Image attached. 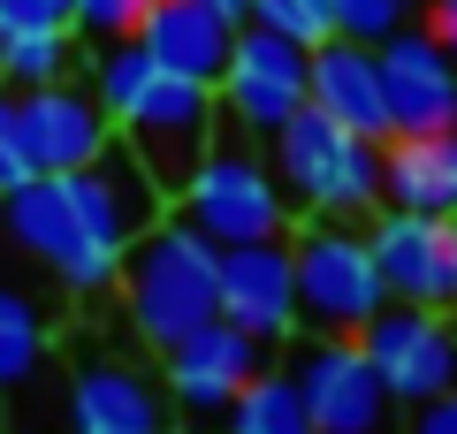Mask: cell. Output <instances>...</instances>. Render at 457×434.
Here are the masks:
<instances>
[{
  "label": "cell",
  "mask_w": 457,
  "mask_h": 434,
  "mask_svg": "<svg viewBox=\"0 0 457 434\" xmlns=\"http://www.w3.org/2000/svg\"><path fill=\"white\" fill-rule=\"evenodd\" d=\"M8 31H69V0H0V38Z\"/></svg>",
  "instance_id": "cell-27"
},
{
  "label": "cell",
  "mask_w": 457,
  "mask_h": 434,
  "mask_svg": "<svg viewBox=\"0 0 457 434\" xmlns=\"http://www.w3.org/2000/svg\"><path fill=\"white\" fill-rule=\"evenodd\" d=\"M404 23H411V0H328V31L359 38V46H381Z\"/></svg>",
  "instance_id": "cell-23"
},
{
  "label": "cell",
  "mask_w": 457,
  "mask_h": 434,
  "mask_svg": "<svg viewBox=\"0 0 457 434\" xmlns=\"http://www.w3.org/2000/svg\"><path fill=\"white\" fill-rule=\"evenodd\" d=\"M16 434H46V427H16Z\"/></svg>",
  "instance_id": "cell-31"
},
{
  "label": "cell",
  "mask_w": 457,
  "mask_h": 434,
  "mask_svg": "<svg viewBox=\"0 0 457 434\" xmlns=\"http://www.w3.org/2000/svg\"><path fill=\"white\" fill-rule=\"evenodd\" d=\"M16 122H23V145H31L38 176H69V168L99 161L114 145V114L92 99V84H69V77L16 92Z\"/></svg>",
  "instance_id": "cell-12"
},
{
  "label": "cell",
  "mask_w": 457,
  "mask_h": 434,
  "mask_svg": "<svg viewBox=\"0 0 457 434\" xmlns=\"http://www.w3.org/2000/svg\"><path fill=\"white\" fill-rule=\"evenodd\" d=\"M359 351L374 358L381 388H389L396 404H427V396H442V388H457V321L450 313H427V305L389 297V305L359 328Z\"/></svg>",
  "instance_id": "cell-8"
},
{
  "label": "cell",
  "mask_w": 457,
  "mask_h": 434,
  "mask_svg": "<svg viewBox=\"0 0 457 434\" xmlns=\"http://www.w3.org/2000/svg\"><path fill=\"white\" fill-rule=\"evenodd\" d=\"M38 366H46V313L0 282V396H23Z\"/></svg>",
  "instance_id": "cell-21"
},
{
  "label": "cell",
  "mask_w": 457,
  "mask_h": 434,
  "mask_svg": "<svg viewBox=\"0 0 457 434\" xmlns=\"http://www.w3.org/2000/svg\"><path fill=\"white\" fill-rule=\"evenodd\" d=\"M275 168H282V198H297L320 221H359L366 206H381V145L343 129L336 114L297 107L275 129Z\"/></svg>",
  "instance_id": "cell-2"
},
{
  "label": "cell",
  "mask_w": 457,
  "mask_h": 434,
  "mask_svg": "<svg viewBox=\"0 0 457 434\" xmlns=\"http://www.w3.org/2000/svg\"><path fill=\"white\" fill-rule=\"evenodd\" d=\"M69 198H77V213L92 221V237H99V244H114V252H130V237H145V229L168 213L161 183L137 168V153H130L122 138H114L99 161L69 168Z\"/></svg>",
  "instance_id": "cell-16"
},
{
  "label": "cell",
  "mask_w": 457,
  "mask_h": 434,
  "mask_svg": "<svg viewBox=\"0 0 457 434\" xmlns=\"http://www.w3.org/2000/svg\"><path fill=\"white\" fill-rule=\"evenodd\" d=\"M290 267H297V336H359L389 305L374 244L351 221H320L312 213L290 244Z\"/></svg>",
  "instance_id": "cell-4"
},
{
  "label": "cell",
  "mask_w": 457,
  "mask_h": 434,
  "mask_svg": "<svg viewBox=\"0 0 457 434\" xmlns=\"http://www.w3.org/2000/svg\"><path fill=\"white\" fill-rule=\"evenodd\" d=\"M31 168V145H23V122H16V92H0V191H16Z\"/></svg>",
  "instance_id": "cell-26"
},
{
  "label": "cell",
  "mask_w": 457,
  "mask_h": 434,
  "mask_svg": "<svg viewBox=\"0 0 457 434\" xmlns=\"http://www.w3.org/2000/svg\"><path fill=\"white\" fill-rule=\"evenodd\" d=\"M221 419H228V434H312V412H305V396H297V381L282 366H260Z\"/></svg>",
  "instance_id": "cell-20"
},
{
  "label": "cell",
  "mask_w": 457,
  "mask_h": 434,
  "mask_svg": "<svg viewBox=\"0 0 457 434\" xmlns=\"http://www.w3.org/2000/svg\"><path fill=\"white\" fill-rule=\"evenodd\" d=\"M114 138L137 153V168H145L153 183H161V198L176 206V191L191 183V168L213 153V138H221V107H213V84L198 77H176V69L153 62V77L137 84L122 107H114Z\"/></svg>",
  "instance_id": "cell-3"
},
{
  "label": "cell",
  "mask_w": 457,
  "mask_h": 434,
  "mask_svg": "<svg viewBox=\"0 0 457 434\" xmlns=\"http://www.w3.org/2000/svg\"><path fill=\"white\" fill-rule=\"evenodd\" d=\"M69 427L77 434H161L168 396L153 388V373L122 366V358H84L69 373Z\"/></svg>",
  "instance_id": "cell-18"
},
{
  "label": "cell",
  "mask_w": 457,
  "mask_h": 434,
  "mask_svg": "<svg viewBox=\"0 0 457 434\" xmlns=\"http://www.w3.org/2000/svg\"><path fill=\"white\" fill-rule=\"evenodd\" d=\"M411 8H427V0H411Z\"/></svg>",
  "instance_id": "cell-32"
},
{
  "label": "cell",
  "mask_w": 457,
  "mask_h": 434,
  "mask_svg": "<svg viewBox=\"0 0 457 434\" xmlns=\"http://www.w3.org/2000/svg\"><path fill=\"white\" fill-rule=\"evenodd\" d=\"M213 259L221 252H213L183 213L176 221L161 213L145 237H130L114 289H122V313H130V328L153 351H168V343L191 336L198 321H213Z\"/></svg>",
  "instance_id": "cell-1"
},
{
  "label": "cell",
  "mask_w": 457,
  "mask_h": 434,
  "mask_svg": "<svg viewBox=\"0 0 457 434\" xmlns=\"http://www.w3.org/2000/svg\"><path fill=\"white\" fill-rule=\"evenodd\" d=\"M305 107L336 114L343 129L359 138H389V92H381V54L359 46V38L328 31L320 46H305Z\"/></svg>",
  "instance_id": "cell-17"
},
{
  "label": "cell",
  "mask_w": 457,
  "mask_h": 434,
  "mask_svg": "<svg viewBox=\"0 0 457 434\" xmlns=\"http://www.w3.org/2000/svg\"><path fill=\"white\" fill-rule=\"evenodd\" d=\"M153 0H69V31H84V38H130L137 31V16H145Z\"/></svg>",
  "instance_id": "cell-25"
},
{
  "label": "cell",
  "mask_w": 457,
  "mask_h": 434,
  "mask_svg": "<svg viewBox=\"0 0 457 434\" xmlns=\"http://www.w3.org/2000/svg\"><path fill=\"white\" fill-rule=\"evenodd\" d=\"M237 31H245V0H153L130 38L161 69L213 84L221 62H228V46H237Z\"/></svg>",
  "instance_id": "cell-15"
},
{
  "label": "cell",
  "mask_w": 457,
  "mask_h": 434,
  "mask_svg": "<svg viewBox=\"0 0 457 434\" xmlns=\"http://www.w3.org/2000/svg\"><path fill=\"white\" fill-rule=\"evenodd\" d=\"M213 313L228 328H245L260 343H290L297 336V267L290 244L260 237V244H221L213 259Z\"/></svg>",
  "instance_id": "cell-11"
},
{
  "label": "cell",
  "mask_w": 457,
  "mask_h": 434,
  "mask_svg": "<svg viewBox=\"0 0 457 434\" xmlns=\"http://www.w3.org/2000/svg\"><path fill=\"white\" fill-rule=\"evenodd\" d=\"M213 107L245 138H275L305 107V46L267 31V23H245L237 46H228V62H221V77H213Z\"/></svg>",
  "instance_id": "cell-7"
},
{
  "label": "cell",
  "mask_w": 457,
  "mask_h": 434,
  "mask_svg": "<svg viewBox=\"0 0 457 434\" xmlns=\"http://www.w3.org/2000/svg\"><path fill=\"white\" fill-rule=\"evenodd\" d=\"M183 221L221 252V244H260V237H282L290 229V206H282V183L267 176V161L252 153H228L213 138V153L191 168V183L176 191Z\"/></svg>",
  "instance_id": "cell-6"
},
{
  "label": "cell",
  "mask_w": 457,
  "mask_h": 434,
  "mask_svg": "<svg viewBox=\"0 0 457 434\" xmlns=\"http://www.w3.org/2000/svg\"><path fill=\"white\" fill-rule=\"evenodd\" d=\"M450 129H457V122H450Z\"/></svg>",
  "instance_id": "cell-33"
},
{
  "label": "cell",
  "mask_w": 457,
  "mask_h": 434,
  "mask_svg": "<svg viewBox=\"0 0 457 434\" xmlns=\"http://www.w3.org/2000/svg\"><path fill=\"white\" fill-rule=\"evenodd\" d=\"M245 23L297 38V46H320L328 38V0H245Z\"/></svg>",
  "instance_id": "cell-24"
},
{
  "label": "cell",
  "mask_w": 457,
  "mask_h": 434,
  "mask_svg": "<svg viewBox=\"0 0 457 434\" xmlns=\"http://www.w3.org/2000/svg\"><path fill=\"white\" fill-rule=\"evenodd\" d=\"M252 373H260V336H245V328H228L221 313H213V321H198L191 336L168 343L161 381H168V396H176L191 419H221Z\"/></svg>",
  "instance_id": "cell-13"
},
{
  "label": "cell",
  "mask_w": 457,
  "mask_h": 434,
  "mask_svg": "<svg viewBox=\"0 0 457 434\" xmlns=\"http://www.w3.org/2000/svg\"><path fill=\"white\" fill-rule=\"evenodd\" d=\"M69 77V31H8L0 38V84L31 92V84Z\"/></svg>",
  "instance_id": "cell-22"
},
{
  "label": "cell",
  "mask_w": 457,
  "mask_h": 434,
  "mask_svg": "<svg viewBox=\"0 0 457 434\" xmlns=\"http://www.w3.org/2000/svg\"><path fill=\"white\" fill-rule=\"evenodd\" d=\"M404 434H457V388H442V396L411 404V427Z\"/></svg>",
  "instance_id": "cell-28"
},
{
  "label": "cell",
  "mask_w": 457,
  "mask_h": 434,
  "mask_svg": "<svg viewBox=\"0 0 457 434\" xmlns=\"http://www.w3.org/2000/svg\"><path fill=\"white\" fill-rule=\"evenodd\" d=\"M161 434H206V427H161Z\"/></svg>",
  "instance_id": "cell-30"
},
{
  "label": "cell",
  "mask_w": 457,
  "mask_h": 434,
  "mask_svg": "<svg viewBox=\"0 0 457 434\" xmlns=\"http://www.w3.org/2000/svg\"><path fill=\"white\" fill-rule=\"evenodd\" d=\"M374 267L381 289L427 313H457V213H411V206H381L374 229Z\"/></svg>",
  "instance_id": "cell-9"
},
{
  "label": "cell",
  "mask_w": 457,
  "mask_h": 434,
  "mask_svg": "<svg viewBox=\"0 0 457 434\" xmlns=\"http://www.w3.org/2000/svg\"><path fill=\"white\" fill-rule=\"evenodd\" d=\"M381 206L457 213V129H396V138H381Z\"/></svg>",
  "instance_id": "cell-19"
},
{
  "label": "cell",
  "mask_w": 457,
  "mask_h": 434,
  "mask_svg": "<svg viewBox=\"0 0 457 434\" xmlns=\"http://www.w3.org/2000/svg\"><path fill=\"white\" fill-rule=\"evenodd\" d=\"M297 396L312 412V434H389L396 396L381 388L374 358L359 351V336H312L290 366Z\"/></svg>",
  "instance_id": "cell-10"
},
{
  "label": "cell",
  "mask_w": 457,
  "mask_h": 434,
  "mask_svg": "<svg viewBox=\"0 0 457 434\" xmlns=\"http://www.w3.org/2000/svg\"><path fill=\"white\" fill-rule=\"evenodd\" d=\"M0 229H8V244H16L23 259H38V267L62 289H77V297H99V289H114V274H122V252L99 244L92 221L77 213L69 176H23L16 191H0Z\"/></svg>",
  "instance_id": "cell-5"
},
{
  "label": "cell",
  "mask_w": 457,
  "mask_h": 434,
  "mask_svg": "<svg viewBox=\"0 0 457 434\" xmlns=\"http://www.w3.org/2000/svg\"><path fill=\"white\" fill-rule=\"evenodd\" d=\"M427 31H435L442 46L457 54V0H427Z\"/></svg>",
  "instance_id": "cell-29"
},
{
  "label": "cell",
  "mask_w": 457,
  "mask_h": 434,
  "mask_svg": "<svg viewBox=\"0 0 457 434\" xmlns=\"http://www.w3.org/2000/svg\"><path fill=\"white\" fill-rule=\"evenodd\" d=\"M381 92H389V138L396 129H450L457 122V54L427 23L381 38Z\"/></svg>",
  "instance_id": "cell-14"
}]
</instances>
